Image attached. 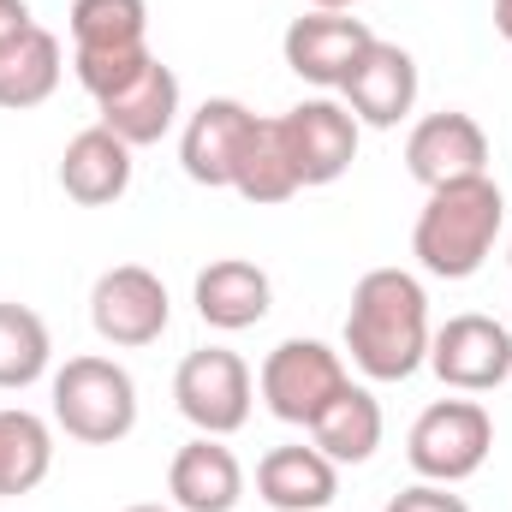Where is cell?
Wrapping results in <instances>:
<instances>
[{"label":"cell","instance_id":"cell-21","mask_svg":"<svg viewBox=\"0 0 512 512\" xmlns=\"http://www.w3.org/2000/svg\"><path fill=\"white\" fill-rule=\"evenodd\" d=\"M382 399L370 393V387H346L316 423H310V435H316V447L334 459V465H364V459H376V447H382Z\"/></svg>","mask_w":512,"mask_h":512},{"label":"cell","instance_id":"cell-28","mask_svg":"<svg viewBox=\"0 0 512 512\" xmlns=\"http://www.w3.org/2000/svg\"><path fill=\"white\" fill-rule=\"evenodd\" d=\"M310 6H316V12H352L358 0H310Z\"/></svg>","mask_w":512,"mask_h":512},{"label":"cell","instance_id":"cell-26","mask_svg":"<svg viewBox=\"0 0 512 512\" xmlns=\"http://www.w3.org/2000/svg\"><path fill=\"white\" fill-rule=\"evenodd\" d=\"M30 24H36V18H30V6H24V0H0V48H6V42H18Z\"/></svg>","mask_w":512,"mask_h":512},{"label":"cell","instance_id":"cell-30","mask_svg":"<svg viewBox=\"0 0 512 512\" xmlns=\"http://www.w3.org/2000/svg\"><path fill=\"white\" fill-rule=\"evenodd\" d=\"M507 256H512V245H507Z\"/></svg>","mask_w":512,"mask_h":512},{"label":"cell","instance_id":"cell-1","mask_svg":"<svg viewBox=\"0 0 512 512\" xmlns=\"http://www.w3.org/2000/svg\"><path fill=\"white\" fill-rule=\"evenodd\" d=\"M429 292L405 268H370L352 286L346 352L370 382H411L429 364Z\"/></svg>","mask_w":512,"mask_h":512},{"label":"cell","instance_id":"cell-5","mask_svg":"<svg viewBox=\"0 0 512 512\" xmlns=\"http://www.w3.org/2000/svg\"><path fill=\"white\" fill-rule=\"evenodd\" d=\"M495 453V417L483 399H435L411 435H405V459L423 483H465L489 465Z\"/></svg>","mask_w":512,"mask_h":512},{"label":"cell","instance_id":"cell-15","mask_svg":"<svg viewBox=\"0 0 512 512\" xmlns=\"http://www.w3.org/2000/svg\"><path fill=\"white\" fill-rule=\"evenodd\" d=\"M96 126H108L131 149L161 143L167 131L179 126V78H173V66L149 60L143 72H131L120 90L96 96Z\"/></svg>","mask_w":512,"mask_h":512},{"label":"cell","instance_id":"cell-13","mask_svg":"<svg viewBox=\"0 0 512 512\" xmlns=\"http://www.w3.org/2000/svg\"><path fill=\"white\" fill-rule=\"evenodd\" d=\"M405 173L423 191L453 185V179H477V173H489V131L477 126L471 114H459V108L429 114L405 137Z\"/></svg>","mask_w":512,"mask_h":512},{"label":"cell","instance_id":"cell-10","mask_svg":"<svg viewBox=\"0 0 512 512\" xmlns=\"http://www.w3.org/2000/svg\"><path fill=\"white\" fill-rule=\"evenodd\" d=\"M274 126H280V137H286V155H292L304 191H310V185H334V179L352 173V161H358V131L364 126L352 120L346 102L310 96V102L286 108Z\"/></svg>","mask_w":512,"mask_h":512},{"label":"cell","instance_id":"cell-27","mask_svg":"<svg viewBox=\"0 0 512 512\" xmlns=\"http://www.w3.org/2000/svg\"><path fill=\"white\" fill-rule=\"evenodd\" d=\"M495 30L512 42V0H495Z\"/></svg>","mask_w":512,"mask_h":512},{"label":"cell","instance_id":"cell-19","mask_svg":"<svg viewBox=\"0 0 512 512\" xmlns=\"http://www.w3.org/2000/svg\"><path fill=\"white\" fill-rule=\"evenodd\" d=\"M256 495L274 512H328L340 495V465L322 447H268L256 465Z\"/></svg>","mask_w":512,"mask_h":512},{"label":"cell","instance_id":"cell-20","mask_svg":"<svg viewBox=\"0 0 512 512\" xmlns=\"http://www.w3.org/2000/svg\"><path fill=\"white\" fill-rule=\"evenodd\" d=\"M60 72H66V48L54 30L30 24L18 42L0 48V108L6 114H24V108H42L54 90H60Z\"/></svg>","mask_w":512,"mask_h":512},{"label":"cell","instance_id":"cell-25","mask_svg":"<svg viewBox=\"0 0 512 512\" xmlns=\"http://www.w3.org/2000/svg\"><path fill=\"white\" fill-rule=\"evenodd\" d=\"M387 512H471L447 483H411V489H399L393 501H387Z\"/></svg>","mask_w":512,"mask_h":512},{"label":"cell","instance_id":"cell-14","mask_svg":"<svg viewBox=\"0 0 512 512\" xmlns=\"http://www.w3.org/2000/svg\"><path fill=\"white\" fill-rule=\"evenodd\" d=\"M340 96H346V108H352L358 126L393 131L411 108H417V60H411L399 42H382V36H376V42L364 48V60L346 72Z\"/></svg>","mask_w":512,"mask_h":512},{"label":"cell","instance_id":"cell-3","mask_svg":"<svg viewBox=\"0 0 512 512\" xmlns=\"http://www.w3.org/2000/svg\"><path fill=\"white\" fill-rule=\"evenodd\" d=\"M54 423L84 447H114L137 429V382L126 364L84 352L54 370Z\"/></svg>","mask_w":512,"mask_h":512},{"label":"cell","instance_id":"cell-2","mask_svg":"<svg viewBox=\"0 0 512 512\" xmlns=\"http://www.w3.org/2000/svg\"><path fill=\"white\" fill-rule=\"evenodd\" d=\"M507 227V197L489 173L477 179H453V185H435L417 209V227H411V256L423 262V274L435 280H471L489 256L495 239Z\"/></svg>","mask_w":512,"mask_h":512},{"label":"cell","instance_id":"cell-4","mask_svg":"<svg viewBox=\"0 0 512 512\" xmlns=\"http://www.w3.org/2000/svg\"><path fill=\"white\" fill-rule=\"evenodd\" d=\"M149 60V0H72V72L90 96L120 90Z\"/></svg>","mask_w":512,"mask_h":512},{"label":"cell","instance_id":"cell-16","mask_svg":"<svg viewBox=\"0 0 512 512\" xmlns=\"http://www.w3.org/2000/svg\"><path fill=\"white\" fill-rule=\"evenodd\" d=\"M167 495L179 512H233L245 501V465L221 435H197L173 453Z\"/></svg>","mask_w":512,"mask_h":512},{"label":"cell","instance_id":"cell-23","mask_svg":"<svg viewBox=\"0 0 512 512\" xmlns=\"http://www.w3.org/2000/svg\"><path fill=\"white\" fill-rule=\"evenodd\" d=\"M233 191L256 203V209H274V203H286V197H298L304 185H298V167H292V155H286V137L274 120H256L251 143H245V155H239V173H233Z\"/></svg>","mask_w":512,"mask_h":512},{"label":"cell","instance_id":"cell-24","mask_svg":"<svg viewBox=\"0 0 512 512\" xmlns=\"http://www.w3.org/2000/svg\"><path fill=\"white\" fill-rule=\"evenodd\" d=\"M54 340L30 304H0V387H30L48 376Z\"/></svg>","mask_w":512,"mask_h":512},{"label":"cell","instance_id":"cell-8","mask_svg":"<svg viewBox=\"0 0 512 512\" xmlns=\"http://www.w3.org/2000/svg\"><path fill=\"white\" fill-rule=\"evenodd\" d=\"M167 322H173V298H167L155 268L120 262V268L96 274V286H90V328L108 346H120V352L155 346L167 334Z\"/></svg>","mask_w":512,"mask_h":512},{"label":"cell","instance_id":"cell-18","mask_svg":"<svg viewBox=\"0 0 512 512\" xmlns=\"http://www.w3.org/2000/svg\"><path fill=\"white\" fill-rule=\"evenodd\" d=\"M60 191L78 209H108L131 191V143H120L108 126H84L60 155Z\"/></svg>","mask_w":512,"mask_h":512},{"label":"cell","instance_id":"cell-29","mask_svg":"<svg viewBox=\"0 0 512 512\" xmlns=\"http://www.w3.org/2000/svg\"><path fill=\"white\" fill-rule=\"evenodd\" d=\"M126 512H179V507H161V501H137V507H126Z\"/></svg>","mask_w":512,"mask_h":512},{"label":"cell","instance_id":"cell-12","mask_svg":"<svg viewBox=\"0 0 512 512\" xmlns=\"http://www.w3.org/2000/svg\"><path fill=\"white\" fill-rule=\"evenodd\" d=\"M256 131V114L233 96H209L185 131H179V167L191 185H209V191H233V173H239V155Z\"/></svg>","mask_w":512,"mask_h":512},{"label":"cell","instance_id":"cell-9","mask_svg":"<svg viewBox=\"0 0 512 512\" xmlns=\"http://www.w3.org/2000/svg\"><path fill=\"white\" fill-rule=\"evenodd\" d=\"M429 370L441 376V387L453 393H495L512 382V328L483 316V310H465V316H447L429 340Z\"/></svg>","mask_w":512,"mask_h":512},{"label":"cell","instance_id":"cell-7","mask_svg":"<svg viewBox=\"0 0 512 512\" xmlns=\"http://www.w3.org/2000/svg\"><path fill=\"white\" fill-rule=\"evenodd\" d=\"M251 399H256V376L251 364L227 346H203L185 352V364L173 370V405L197 435H239L251 423Z\"/></svg>","mask_w":512,"mask_h":512},{"label":"cell","instance_id":"cell-17","mask_svg":"<svg viewBox=\"0 0 512 512\" xmlns=\"http://www.w3.org/2000/svg\"><path fill=\"white\" fill-rule=\"evenodd\" d=\"M191 298H197V316H203L209 328H221V334H245V328H256V322L268 316V304H274V280L256 268L251 256H215V262L197 274Z\"/></svg>","mask_w":512,"mask_h":512},{"label":"cell","instance_id":"cell-6","mask_svg":"<svg viewBox=\"0 0 512 512\" xmlns=\"http://www.w3.org/2000/svg\"><path fill=\"white\" fill-rule=\"evenodd\" d=\"M256 387H262V405H268L280 423L310 429V423L352 387V376H346V358H340L334 346H322V340H280V346L262 358Z\"/></svg>","mask_w":512,"mask_h":512},{"label":"cell","instance_id":"cell-22","mask_svg":"<svg viewBox=\"0 0 512 512\" xmlns=\"http://www.w3.org/2000/svg\"><path fill=\"white\" fill-rule=\"evenodd\" d=\"M48 471H54V429L24 405H0V495H30L42 489Z\"/></svg>","mask_w":512,"mask_h":512},{"label":"cell","instance_id":"cell-11","mask_svg":"<svg viewBox=\"0 0 512 512\" xmlns=\"http://www.w3.org/2000/svg\"><path fill=\"white\" fill-rule=\"evenodd\" d=\"M370 42H376V30H370L364 18H352V12H316V6H310L304 18L286 24L280 54H286V66H292L304 84H316V90H340L346 72L364 60Z\"/></svg>","mask_w":512,"mask_h":512}]
</instances>
